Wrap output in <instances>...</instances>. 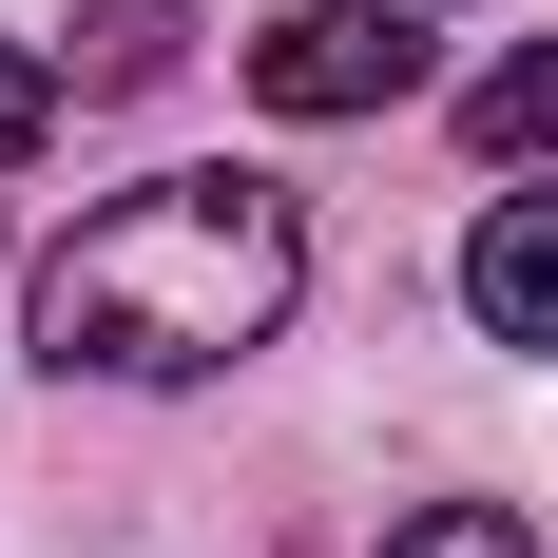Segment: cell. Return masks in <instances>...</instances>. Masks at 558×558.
Instances as JSON below:
<instances>
[{
    "mask_svg": "<svg viewBox=\"0 0 558 558\" xmlns=\"http://www.w3.org/2000/svg\"><path fill=\"white\" fill-rule=\"evenodd\" d=\"M251 97L270 116H386L424 97V0H289L251 39Z\"/></svg>",
    "mask_w": 558,
    "mask_h": 558,
    "instance_id": "7a4b0ae2",
    "label": "cell"
},
{
    "mask_svg": "<svg viewBox=\"0 0 558 558\" xmlns=\"http://www.w3.org/2000/svg\"><path fill=\"white\" fill-rule=\"evenodd\" d=\"M462 155H501V173H520V155H558V39H520L501 77L462 97Z\"/></svg>",
    "mask_w": 558,
    "mask_h": 558,
    "instance_id": "277c9868",
    "label": "cell"
},
{
    "mask_svg": "<svg viewBox=\"0 0 558 558\" xmlns=\"http://www.w3.org/2000/svg\"><path fill=\"white\" fill-rule=\"evenodd\" d=\"M308 308V213H289L270 173H135V193H97V213L39 251V289H20V328H39V366H77V386H213V366H251V347Z\"/></svg>",
    "mask_w": 558,
    "mask_h": 558,
    "instance_id": "6da1fadb",
    "label": "cell"
},
{
    "mask_svg": "<svg viewBox=\"0 0 558 558\" xmlns=\"http://www.w3.org/2000/svg\"><path fill=\"white\" fill-rule=\"evenodd\" d=\"M462 308H482V347H558V173L462 231Z\"/></svg>",
    "mask_w": 558,
    "mask_h": 558,
    "instance_id": "3957f363",
    "label": "cell"
},
{
    "mask_svg": "<svg viewBox=\"0 0 558 558\" xmlns=\"http://www.w3.org/2000/svg\"><path fill=\"white\" fill-rule=\"evenodd\" d=\"M386 558H539V520H520V501H404Z\"/></svg>",
    "mask_w": 558,
    "mask_h": 558,
    "instance_id": "8992f818",
    "label": "cell"
},
{
    "mask_svg": "<svg viewBox=\"0 0 558 558\" xmlns=\"http://www.w3.org/2000/svg\"><path fill=\"white\" fill-rule=\"evenodd\" d=\"M173 39H193L173 0H97V20H77V58H58V77H77V97H135V77H173Z\"/></svg>",
    "mask_w": 558,
    "mask_h": 558,
    "instance_id": "5b68a950",
    "label": "cell"
},
{
    "mask_svg": "<svg viewBox=\"0 0 558 558\" xmlns=\"http://www.w3.org/2000/svg\"><path fill=\"white\" fill-rule=\"evenodd\" d=\"M39 135H58V58H20V39H0V173L39 155Z\"/></svg>",
    "mask_w": 558,
    "mask_h": 558,
    "instance_id": "52a82bcc",
    "label": "cell"
}]
</instances>
